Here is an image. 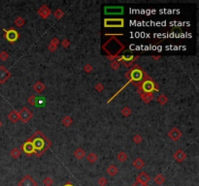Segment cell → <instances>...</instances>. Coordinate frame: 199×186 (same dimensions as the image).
Here are the masks:
<instances>
[{"label":"cell","instance_id":"1","mask_svg":"<svg viewBox=\"0 0 199 186\" xmlns=\"http://www.w3.org/2000/svg\"><path fill=\"white\" fill-rule=\"evenodd\" d=\"M28 140L32 142L33 147L35 149L34 154H36L38 157H40L45 151H47L51 146V142L40 131H36Z\"/></svg>","mask_w":199,"mask_h":186},{"label":"cell","instance_id":"2","mask_svg":"<svg viewBox=\"0 0 199 186\" xmlns=\"http://www.w3.org/2000/svg\"><path fill=\"white\" fill-rule=\"evenodd\" d=\"M121 35L122 36V34L114 35V36H112L103 45L102 49L107 52L108 56H119V53L124 50V45L121 44V41L116 37V36H121Z\"/></svg>","mask_w":199,"mask_h":186},{"label":"cell","instance_id":"3","mask_svg":"<svg viewBox=\"0 0 199 186\" xmlns=\"http://www.w3.org/2000/svg\"><path fill=\"white\" fill-rule=\"evenodd\" d=\"M125 77L127 80L129 81V83H133L136 86H139L145 80H147L146 73H144V71L140 68L139 65H134L130 70L125 74Z\"/></svg>","mask_w":199,"mask_h":186},{"label":"cell","instance_id":"4","mask_svg":"<svg viewBox=\"0 0 199 186\" xmlns=\"http://www.w3.org/2000/svg\"><path fill=\"white\" fill-rule=\"evenodd\" d=\"M154 91H159V85L152 81L150 79H147L138 86V92L141 93H152Z\"/></svg>","mask_w":199,"mask_h":186},{"label":"cell","instance_id":"5","mask_svg":"<svg viewBox=\"0 0 199 186\" xmlns=\"http://www.w3.org/2000/svg\"><path fill=\"white\" fill-rule=\"evenodd\" d=\"M104 26L108 28H121L124 26L123 19H105Z\"/></svg>","mask_w":199,"mask_h":186},{"label":"cell","instance_id":"6","mask_svg":"<svg viewBox=\"0 0 199 186\" xmlns=\"http://www.w3.org/2000/svg\"><path fill=\"white\" fill-rule=\"evenodd\" d=\"M4 37L5 39L8 41L9 43H15L16 41L19 39L20 35H19V32L17 31L16 29L14 28H10V29H7V30H4Z\"/></svg>","mask_w":199,"mask_h":186},{"label":"cell","instance_id":"7","mask_svg":"<svg viewBox=\"0 0 199 186\" xmlns=\"http://www.w3.org/2000/svg\"><path fill=\"white\" fill-rule=\"evenodd\" d=\"M124 9L122 6H107L104 8V13L108 16H115V15H122Z\"/></svg>","mask_w":199,"mask_h":186},{"label":"cell","instance_id":"8","mask_svg":"<svg viewBox=\"0 0 199 186\" xmlns=\"http://www.w3.org/2000/svg\"><path fill=\"white\" fill-rule=\"evenodd\" d=\"M138 59V56H134V55L130 54V55H122V56H119L118 57V62H121L122 64L126 67H129L132 64H134V62Z\"/></svg>","mask_w":199,"mask_h":186},{"label":"cell","instance_id":"9","mask_svg":"<svg viewBox=\"0 0 199 186\" xmlns=\"http://www.w3.org/2000/svg\"><path fill=\"white\" fill-rule=\"evenodd\" d=\"M33 113L27 108H22L19 113V118L24 123H27L32 118Z\"/></svg>","mask_w":199,"mask_h":186},{"label":"cell","instance_id":"10","mask_svg":"<svg viewBox=\"0 0 199 186\" xmlns=\"http://www.w3.org/2000/svg\"><path fill=\"white\" fill-rule=\"evenodd\" d=\"M22 149L24 150V153L27 154L28 156H31L32 154L35 153V149H34V147H33V144H32V142L29 141V140H27V141L25 142L24 144H22Z\"/></svg>","mask_w":199,"mask_h":186},{"label":"cell","instance_id":"11","mask_svg":"<svg viewBox=\"0 0 199 186\" xmlns=\"http://www.w3.org/2000/svg\"><path fill=\"white\" fill-rule=\"evenodd\" d=\"M19 186H38V183L35 181L30 175H25L19 182Z\"/></svg>","mask_w":199,"mask_h":186},{"label":"cell","instance_id":"12","mask_svg":"<svg viewBox=\"0 0 199 186\" xmlns=\"http://www.w3.org/2000/svg\"><path fill=\"white\" fill-rule=\"evenodd\" d=\"M11 77V73L4 66H0V83H5Z\"/></svg>","mask_w":199,"mask_h":186},{"label":"cell","instance_id":"13","mask_svg":"<svg viewBox=\"0 0 199 186\" xmlns=\"http://www.w3.org/2000/svg\"><path fill=\"white\" fill-rule=\"evenodd\" d=\"M168 137L170 138L172 141H178L181 137H182V132L178 128H172L168 133Z\"/></svg>","mask_w":199,"mask_h":186},{"label":"cell","instance_id":"14","mask_svg":"<svg viewBox=\"0 0 199 186\" xmlns=\"http://www.w3.org/2000/svg\"><path fill=\"white\" fill-rule=\"evenodd\" d=\"M37 13L39 14V16L41 17H43V19H48L51 15V10L48 8L47 5H43V6H41V8L37 11Z\"/></svg>","mask_w":199,"mask_h":186},{"label":"cell","instance_id":"15","mask_svg":"<svg viewBox=\"0 0 199 186\" xmlns=\"http://www.w3.org/2000/svg\"><path fill=\"white\" fill-rule=\"evenodd\" d=\"M173 157H174V159L177 162L181 163V162H183L186 158H187V154H186V152H183V150L179 149V150H177V151L175 152L174 156H173Z\"/></svg>","mask_w":199,"mask_h":186},{"label":"cell","instance_id":"16","mask_svg":"<svg viewBox=\"0 0 199 186\" xmlns=\"http://www.w3.org/2000/svg\"><path fill=\"white\" fill-rule=\"evenodd\" d=\"M150 180V177H149V175L146 174L145 172L140 173L139 175L137 177V181L142 182V183H144V184H147Z\"/></svg>","mask_w":199,"mask_h":186},{"label":"cell","instance_id":"17","mask_svg":"<svg viewBox=\"0 0 199 186\" xmlns=\"http://www.w3.org/2000/svg\"><path fill=\"white\" fill-rule=\"evenodd\" d=\"M140 96H141V99L143 100V102L146 104L150 103V102L154 99V94L152 93H141Z\"/></svg>","mask_w":199,"mask_h":186},{"label":"cell","instance_id":"18","mask_svg":"<svg viewBox=\"0 0 199 186\" xmlns=\"http://www.w3.org/2000/svg\"><path fill=\"white\" fill-rule=\"evenodd\" d=\"M8 118L10 121L13 122V123H16V122H18V120L20 119L19 113H18L17 111H12L11 113L8 114Z\"/></svg>","mask_w":199,"mask_h":186},{"label":"cell","instance_id":"19","mask_svg":"<svg viewBox=\"0 0 199 186\" xmlns=\"http://www.w3.org/2000/svg\"><path fill=\"white\" fill-rule=\"evenodd\" d=\"M132 164H133V167L135 168V169H137V170H141L142 168L144 167L145 162H144V160L141 159V158H136V159L134 160Z\"/></svg>","mask_w":199,"mask_h":186},{"label":"cell","instance_id":"20","mask_svg":"<svg viewBox=\"0 0 199 186\" xmlns=\"http://www.w3.org/2000/svg\"><path fill=\"white\" fill-rule=\"evenodd\" d=\"M107 173H108V175H111V177H115V175L119 173V169L117 168V166H115V165H110V166L107 168Z\"/></svg>","mask_w":199,"mask_h":186},{"label":"cell","instance_id":"21","mask_svg":"<svg viewBox=\"0 0 199 186\" xmlns=\"http://www.w3.org/2000/svg\"><path fill=\"white\" fill-rule=\"evenodd\" d=\"M45 87H46L45 85L43 83H41V81H37V83L33 85V89H34L37 93H42L43 91H44Z\"/></svg>","mask_w":199,"mask_h":186},{"label":"cell","instance_id":"22","mask_svg":"<svg viewBox=\"0 0 199 186\" xmlns=\"http://www.w3.org/2000/svg\"><path fill=\"white\" fill-rule=\"evenodd\" d=\"M74 155H75V157L77 158V159H83L84 157H85L86 155V152L85 150H84L83 148H77L75 150V152H74Z\"/></svg>","mask_w":199,"mask_h":186},{"label":"cell","instance_id":"23","mask_svg":"<svg viewBox=\"0 0 199 186\" xmlns=\"http://www.w3.org/2000/svg\"><path fill=\"white\" fill-rule=\"evenodd\" d=\"M86 160H88V162L93 164V163H95L96 160H97V155L95 153H93V152H90V153H88L86 155Z\"/></svg>","mask_w":199,"mask_h":186},{"label":"cell","instance_id":"24","mask_svg":"<svg viewBox=\"0 0 199 186\" xmlns=\"http://www.w3.org/2000/svg\"><path fill=\"white\" fill-rule=\"evenodd\" d=\"M154 182L157 183V185H162L163 183L165 182V177L160 174L157 175V177H154Z\"/></svg>","mask_w":199,"mask_h":186},{"label":"cell","instance_id":"25","mask_svg":"<svg viewBox=\"0 0 199 186\" xmlns=\"http://www.w3.org/2000/svg\"><path fill=\"white\" fill-rule=\"evenodd\" d=\"M117 158H118V160H119V162L123 163V162L126 161V159H127V154H126L124 151H121V152H119V153L118 154V156H117Z\"/></svg>","mask_w":199,"mask_h":186},{"label":"cell","instance_id":"26","mask_svg":"<svg viewBox=\"0 0 199 186\" xmlns=\"http://www.w3.org/2000/svg\"><path fill=\"white\" fill-rule=\"evenodd\" d=\"M15 24L17 25L18 27H22L25 24V20L22 19V17H18L16 19H15Z\"/></svg>","mask_w":199,"mask_h":186},{"label":"cell","instance_id":"27","mask_svg":"<svg viewBox=\"0 0 199 186\" xmlns=\"http://www.w3.org/2000/svg\"><path fill=\"white\" fill-rule=\"evenodd\" d=\"M72 122H73V120L70 116H64V118L62 119V124L65 127H69L71 124H72Z\"/></svg>","mask_w":199,"mask_h":186},{"label":"cell","instance_id":"28","mask_svg":"<svg viewBox=\"0 0 199 186\" xmlns=\"http://www.w3.org/2000/svg\"><path fill=\"white\" fill-rule=\"evenodd\" d=\"M167 101H168V98L165 95H163V94H161V95L157 97V102H159L160 105H165V104L167 103Z\"/></svg>","mask_w":199,"mask_h":186},{"label":"cell","instance_id":"29","mask_svg":"<svg viewBox=\"0 0 199 186\" xmlns=\"http://www.w3.org/2000/svg\"><path fill=\"white\" fill-rule=\"evenodd\" d=\"M20 155V150L19 148H14L11 151V156H12V158H14V159L19 158Z\"/></svg>","mask_w":199,"mask_h":186},{"label":"cell","instance_id":"30","mask_svg":"<svg viewBox=\"0 0 199 186\" xmlns=\"http://www.w3.org/2000/svg\"><path fill=\"white\" fill-rule=\"evenodd\" d=\"M121 114L123 116H125V118H127V116H129L130 114H131V109H130V108H128V107H124V108L121 109Z\"/></svg>","mask_w":199,"mask_h":186},{"label":"cell","instance_id":"31","mask_svg":"<svg viewBox=\"0 0 199 186\" xmlns=\"http://www.w3.org/2000/svg\"><path fill=\"white\" fill-rule=\"evenodd\" d=\"M53 16L55 17V19H61L63 16H64V13H63L62 10H60V9H57V11L55 12V14H53Z\"/></svg>","mask_w":199,"mask_h":186},{"label":"cell","instance_id":"32","mask_svg":"<svg viewBox=\"0 0 199 186\" xmlns=\"http://www.w3.org/2000/svg\"><path fill=\"white\" fill-rule=\"evenodd\" d=\"M36 101H37V97L35 95H31L28 99H27V102H28L31 106H36Z\"/></svg>","mask_w":199,"mask_h":186},{"label":"cell","instance_id":"33","mask_svg":"<svg viewBox=\"0 0 199 186\" xmlns=\"http://www.w3.org/2000/svg\"><path fill=\"white\" fill-rule=\"evenodd\" d=\"M53 183V180L49 177H47L44 180H43V184H44V186H52Z\"/></svg>","mask_w":199,"mask_h":186},{"label":"cell","instance_id":"34","mask_svg":"<svg viewBox=\"0 0 199 186\" xmlns=\"http://www.w3.org/2000/svg\"><path fill=\"white\" fill-rule=\"evenodd\" d=\"M9 58V54L7 53L6 52H0V59H1L2 61H5V60H7Z\"/></svg>","mask_w":199,"mask_h":186},{"label":"cell","instance_id":"35","mask_svg":"<svg viewBox=\"0 0 199 186\" xmlns=\"http://www.w3.org/2000/svg\"><path fill=\"white\" fill-rule=\"evenodd\" d=\"M111 68L114 69V70H118L119 68V62H118L117 60H113L111 62Z\"/></svg>","mask_w":199,"mask_h":186},{"label":"cell","instance_id":"36","mask_svg":"<svg viewBox=\"0 0 199 186\" xmlns=\"http://www.w3.org/2000/svg\"><path fill=\"white\" fill-rule=\"evenodd\" d=\"M107 183H108V181H107V179L105 177H100L98 179V184L100 186H106Z\"/></svg>","mask_w":199,"mask_h":186},{"label":"cell","instance_id":"37","mask_svg":"<svg viewBox=\"0 0 199 186\" xmlns=\"http://www.w3.org/2000/svg\"><path fill=\"white\" fill-rule=\"evenodd\" d=\"M142 141H143V139L140 135H136V136H134L133 138V142L135 144H140V142H142Z\"/></svg>","mask_w":199,"mask_h":186},{"label":"cell","instance_id":"38","mask_svg":"<svg viewBox=\"0 0 199 186\" xmlns=\"http://www.w3.org/2000/svg\"><path fill=\"white\" fill-rule=\"evenodd\" d=\"M84 70H85L86 73H90L91 71H92V66L90 64H86L85 65V67H84Z\"/></svg>","mask_w":199,"mask_h":186},{"label":"cell","instance_id":"39","mask_svg":"<svg viewBox=\"0 0 199 186\" xmlns=\"http://www.w3.org/2000/svg\"><path fill=\"white\" fill-rule=\"evenodd\" d=\"M103 89H104V85H102V83H97V85H95V90L98 91V92L103 91Z\"/></svg>","mask_w":199,"mask_h":186},{"label":"cell","instance_id":"40","mask_svg":"<svg viewBox=\"0 0 199 186\" xmlns=\"http://www.w3.org/2000/svg\"><path fill=\"white\" fill-rule=\"evenodd\" d=\"M43 104H45V98H43V97L37 98L36 105H43Z\"/></svg>","mask_w":199,"mask_h":186},{"label":"cell","instance_id":"41","mask_svg":"<svg viewBox=\"0 0 199 186\" xmlns=\"http://www.w3.org/2000/svg\"><path fill=\"white\" fill-rule=\"evenodd\" d=\"M51 44L52 45H55V46H58V44H59V40L57 39V38H53V39L51 41Z\"/></svg>","mask_w":199,"mask_h":186},{"label":"cell","instance_id":"42","mask_svg":"<svg viewBox=\"0 0 199 186\" xmlns=\"http://www.w3.org/2000/svg\"><path fill=\"white\" fill-rule=\"evenodd\" d=\"M62 46H63L64 48H68V47L70 46V42H69V41H68L67 39L63 40V41H62Z\"/></svg>","mask_w":199,"mask_h":186},{"label":"cell","instance_id":"43","mask_svg":"<svg viewBox=\"0 0 199 186\" xmlns=\"http://www.w3.org/2000/svg\"><path fill=\"white\" fill-rule=\"evenodd\" d=\"M57 46H55V45H52V44H51V45L49 46V50H51L52 52H55V50H57Z\"/></svg>","mask_w":199,"mask_h":186},{"label":"cell","instance_id":"44","mask_svg":"<svg viewBox=\"0 0 199 186\" xmlns=\"http://www.w3.org/2000/svg\"><path fill=\"white\" fill-rule=\"evenodd\" d=\"M132 186H147V184H144V183L142 182H139L136 180V182H134L133 184H132Z\"/></svg>","mask_w":199,"mask_h":186},{"label":"cell","instance_id":"45","mask_svg":"<svg viewBox=\"0 0 199 186\" xmlns=\"http://www.w3.org/2000/svg\"><path fill=\"white\" fill-rule=\"evenodd\" d=\"M63 186H74V185L72 184V183H70V182H67V183H66L65 185H63Z\"/></svg>","mask_w":199,"mask_h":186},{"label":"cell","instance_id":"46","mask_svg":"<svg viewBox=\"0 0 199 186\" xmlns=\"http://www.w3.org/2000/svg\"><path fill=\"white\" fill-rule=\"evenodd\" d=\"M2 125H3V123H2V121L0 120V128H1V127H2Z\"/></svg>","mask_w":199,"mask_h":186}]
</instances>
